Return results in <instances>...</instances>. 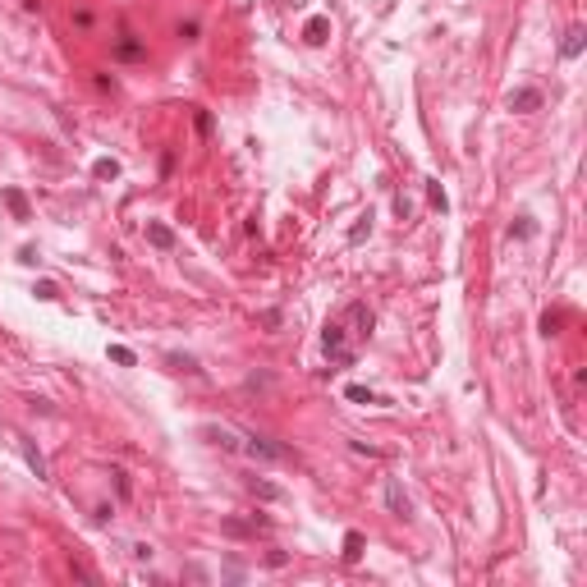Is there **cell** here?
I'll return each instance as SVG.
<instances>
[{
    "instance_id": "cell-1",
    "label": "cell",
    "mask_w": 587,
    "mask_h": 587,
    "mask_svg": "<svg viewBox=\"0 0 587 587\" xmlns=\"http://www.w3.org/2000/svg\"><path fill=\"white\" fill-rule=\"evenodd\" d=\"M322 349H326V358H331V363H340V367L354 363V349L344 344V326H340V322H331V326L322 331Z\"/></svg>"
},
{
    "instance_id": "cell-2",
    "label": "cell",
    "mask_w": 587,
    "mask_h": 587,
    "mask_svg": "<svg viewBox=\"0 0 587 587\" xmlns=\"http://www.w3.org/2000/svg\"><path fill=\"white\" fill-rule=\"evenodd\" d=\"M244 450H248L253 459H271V464H285V459H289L285 445H276L271 436H257V432H248V436H244Z\"/></svg>"
},
{
    "instance_id": "cell-3",
    "label": "cell",
    "mask_w": 587,
    "mask_h": 587,
    "mask_svg": "<svg viewBox=\"0 0 587 587\" xmlns=\"http://www.w3.org/2000/svg\"><path fill=\"white\" fill-rule=\"evenodd\" d=\"M386 510L399 514V519H409V496L399 487V477H386Z\"/></svg>"
},
{
    "instance_id": "cell-4",
    "label": "cell",
    "mask_w": 587,
    "mask_h": 587,
    "mask_svg": "<svg viewBox=\"0 0 587 587\" xmlns=\"http://www.w3.org/2000/svg\"><path fill=\"white\" fill-rule=\"evenodd\" d=\"M326 37H331V19H326V14H312V19L303 23V42H308V46H322Z\"/></svg>"
},
{
    "instance_id": "cell-5",
    "label": "cell",
    "mask_w": 587,
    "mask_h": 587,
    "mask_svg": "<svg viewBox=\"0 0 587 587\" xmlns=\"http://www.w3.org/2000/svg\"><path fill=\"white\" fill-rule=\"evenodd\" d=\"M344 322L358 326L354 335H372V312H367V303H349V308H344Z\"/></svg>"
},
{
    "instance_id": "cell-6",
    "label": "cell",
    "mask_w": 587,
    "mask_h": 587,
    "mask_svg": "<svg viewBox=\"0 0 587 587\" xmlns=\"http://www.w3.org/2000/svg\"><path fill=\"white\" fill-rule=\"evenodd\" d=\"M537 106H542V92H537V88H519V92H510V111L528 115V111H537Z\"/></svg>"
},
{
    "instance_id": "cell-7",
    "label": "cell",
    "mask_w": 587,
    "mask_h": 587,
    "mask_svg": "<svg viewBox=\"0 0 587 587\" xmlns=\"http://www.w3.org/2000/svg\"><path fill=\"white\" fill-rule=\"evenodd\" d=\"M147 244L161 248V253H170V248H175V230H170V225H161V221H152V225H147Z\"/></svg>"
},
{
    "instance_id": "cell-8",
    "label": "cell",
    "mask_w": 587,
    "mask_h": 587,
    "mask_svg": "<svg viewBox=\"0 0 587 587\" xmlns=\"http://www.w3.org/2000/svg\"><path fill=\"white\" fill-rule=\"evenodd\" d=\"M143 56H147V46L138 42L133 33H124L120 42H115V60H143Z\"/></svg>"
},
{
    "instance_id": "cell-9",
    "label": "cell",
    "mask_w": 587,
    "mask_h": 587,
    "mask_svg": "<svg viewBox=\"0 0 587 587\" xmlns=\"http://www.w3.org/2000/svg\"><path fill=\"white\" fill-rule=\"evenodd\" d=\"M19 450H23V459H28V468H33L37 477H46V459H42V450H37L28 436H19Z\"/></svg>"
},
{
    "instance_id": "cell-10",
    "label": "cell",
    "mask_w": 587,
    "mask_h": 587,
    "mask_svg": "<svg viewBox=\"0 0 587 587\" xmlns=\"http://www.w3.org/2000/svg\"><path fill=\"white\" fill-rule=\"evenodd\" d=\"M583 28H569V33H565V42H560V56H565V60H578V56H583Z\"/></svg>"
},
{
    "instance_id": "cell-11",
    "label": "cell",
    "mask_w": 587,
    "mask_h": 587,
    "mask_svg": "<svg viewBox=\"0 0 587 587\" xmlns=\"http://www.w3.org/2000/svg\"><path fill=\"white\" fill-rule=\"evenodd\" d=\"M5 207L14 211V221H33V211H28V198L19 189H5Z\"/></svg>"
},
{
    "instance_id": "cell-12",
    "label": "cell",
    "mask_w": 587,
    "mask_h": 587,
    "mask_svg": "<svg viewBox=\"0 0 587 587\" xmlns=\"http://www.w3.org/2000/svg\"><path fill=\"white\" fill-rule=\"evenodd\" d=\"M363 532H344V565H358L363 560Z\"/></svg>"
},
{
    "instance_id": "cell-13",
    "label": "cell",
    "mask_w": 587,
    "mask_h": 587,
    "mask_svg": "<svg viewBox=\"0 0 587 587\" xmlns=\"http://www.w3.org/2000/svg\"><path fill=\"white\" fill-rule=\"evenodd\" d=\"M202 436H207L211 445H221V450H244V445L234 441V432H225V427H202Z\"/></svg>"
},
{
    "instance_id": "cell-14",
    "label": "cell",
    "mask_w": 587,
    "mask_h": 587,
    "mask_svg": "<svg viewBox=\"0 0 587 587\" xmlns=\"http://www.w3.org/2000/svg\"><path fill=\"white\" fill-rule=\"evenodd\" d=\"M248 491H253L257 500H285V491H280L276 482H262V477H253V482H248Z\"/></svg>"
},
{
    "instance_id": "cell-15",
    "label": "cell",
    "mask_w": 587,
    "mask_h": 587,
    "mask_svg": "<svg viewBox=\"0 0 587 587\" xmlns=\"http://www.w3.org/2000/svg\"><path fill=\"white\" fill-rule=\"evenodd\" d=\"M92 175H97V179H115V175H120V161H115V156H101L97 166H92Z\"/></svg>"
},
{
    "instance_id": "cell-16",
    "label": "cell",
    "mask_w": 587,
    "mask_h": 587,
    "mask_svg": "<svg viewBox=\"0 0 587 587\" xmlns=\"http://www.w3.org/2000/svg\"><path fill=\"white\" fill-rule=\"evenodd\" d=\"M367 234H372V211H367V216H358V225L349 230V244H363Z\"/></svg>"
},
{
    "instance_id": "cell-17",
    "label": "cell",
    "mask_w": 587,
    "mask_h": 587,
    "mask_svg": "<svg viewBox=\"0 0 587 587\" xmlns=\"http://www.w3.org/2000/svg\"><path fill=\"white\" fill-rule=\"evenodd\" d=\"M344 399H354V404H377V395L367 386H344Z\"/></svg>"
},
{
    "instance_id": "cell-18",
    "label": "cell",
    "mask_w": 587,
    "mask_h": 587,
    "mask_svg": "<svg viewBox=\"0 0 587 587\" xmlns=\"http://www.w3.org/2000/svg\"><path fill=\"white\" fill-rule=\"evenodd\" d=\"M427 198H432V207H436V211H445V207H450V202H445V189L436 184V179L427 184Z\"/></svg>"
},
{
    "instance_id": "cell-19",
    "label": "cell",
    "mask_w": 587,
    "mask_h": 587,
    "mask_svg": "<svg viewBox=\"0 0 587 587\" xmlns=\"http://www.w3.org/2000/svg\"><path fill=\"white\" fill-rule=\"evenodd\" d=\"M111 358H115L120 367H133V363H138V358H133V349H124V344H111Z\"/></svg>"
},
{
    "instance_id": "cell-20",
    "label": "cell",
    "mask_w": 587,
    "mask_h": 587,
    "mask_svg": "<svg viewBox=\"0 0 587 587\" xmlns=\"http://www.w3.org/2000/svg\"><path fill=\"white\" fill-rule=\"evenodd\" d=\"M560 322H565L560 312H546V317H542V335H555V331H560Z\"/></svg>"
},
{
    "instance_id": "cell-21",
    "label": "cell",
    "mask_w": 587,
    "mask_h": 587,
    "mask_svg": "<svg viewBox=\"0 0 587 587\" xmlns=\"http://www.w3.org/2000/svg\"><path fill=\"white\" fill-rule=\"evenodd\" d=\"M198 33H202L198 23H179V37H184V42H198Z\"/></svg>"
},
{
    "instance_id": "cell-22",
    "label": "cell",
    "mask_w": 587,
    "mask_h": 587,
    "mask_svg": "<svg viewBox=\"0 0 587 587\" xmlns=\"http://www.w3.org/2000/svg\"><path fill=\"white\" fill-rule=\"evenodd\" d=\"M37 299H60V289L51 285V280H42V285H37Z\"/></svg>"
},
{
    "instance_id": "cell-23",
    "label": "cell",
    "mask_w": 587,
    "mask_h": 587,
    "mask_svg": "<svg viewBox=\"0 0 587 587\" xmlns=\"http://www.w3.org/2000/svg\"><path fill=\"white\" fill-rule=\"evenodd\" d=\"M510 234H514V239H528V234H532V221H519V225H514Z\"/></svg>"
}]
</instances>
